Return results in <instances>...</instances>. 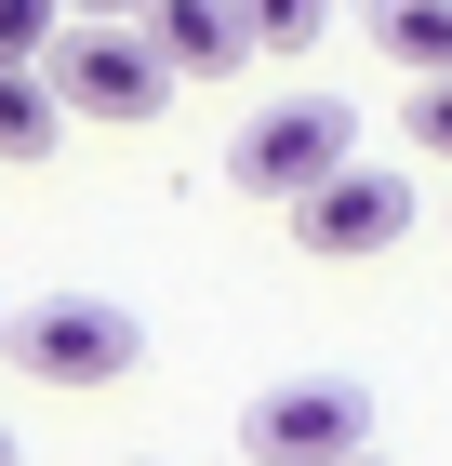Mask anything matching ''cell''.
<instances>
[{"instance_id":"cell-1","label":"cell","mask_w":452,"mask_h":466,"mask_svg":"<svg viewBox=\"0 0 452 466\" xmlns=\"http://www.w3.org/2000/svg\"><path fill=\"white\" fill-rule=\"evenodd\" d=\"M347 160H359V107H333V94H279V107H253L226 134V187L240 200H279V214H306Z\"/></svg>"},{"instance_id":"cell-2","label":"cell","mask_w":452,"mask_h":466,"mask_svg":"<svg viewBox=\"0 0 452 466\" xmlns=\"http://www.w3.org/2000/svg\"><path fill=\"white\" fill-rule=\"evenodd\" d=\"M240 453L253 466H359L373 453V387L359 373H279L240 400Z\"/></svg>"},{"instance_id":"cell-3","label":"cell","mask_w":452,"mask_h":466,"mask_svg":"<svg viewBox=\"0 0 452 466\" xmlns=\"http://www.w3.org/2000/svg\"><path fill=\"white\" fill-rule=\"evenodd\" d=\"M0 360H14L27 387H120V373L146 360V320L120 307V293H54V307L14 320V347H0Z\"/></svg>"},{"instance_id":"cell-4","label":"cell","mask_w":452,"mask_h":466,"mask_svg":"<svg viewBox=\"0 0 452 466\" xmlns=\"http://www.w3.org/2000/svg\"><path fill=\"white\" fill-rule=\"evenodd\" d=\"M40 80H54L67 120H160V107H174V67H160L146 27H67Z\"/></svg>"},{"instance_id":"cell-5","label":"cell","mask_w":452,"mask_h":466,"mask_svg":"<svg viewBox=\"0 0 452 466\" xmlns=\"http://www.w3.org/2000/svg\"><path fill=\"white\" fill-rule=\"evenodd\" d=\"M399 227H413V174H399V160H347V174L293 214V240L306 253H386Z\"/></svg>"},{"instance_id":"cell-6","label":"cell","mask_w":452,"mask_h":466,"mask_svg":"<svg viewBox=\"0 0 452 466\" xmlns=\"http://www.w3.org/2000/svg\"><path fill=\"white\" fill-rule=\"evenodd\" d=\"M146 40H160V67H174V80H226V67L266 54L240 0H146Z\"/></svg>"},{"instance_id":"cell-7","label":"cell","mask_w":452,"mask_h":466,"mask_svg":"<svg viewBox=\"0 0 452 466\" xmlns=\"http://www.w3.org/2000/svg\"><path fill=\"white\" fill-rule=\"evenodd\" d=\"M359 27H373V54L413 80V94H439V80H452V0H373Z\"/></svg>"},{"instance_id":"cell-8","label":"cell","mask_w":452,"mask_h":466,"mask_svg":"<svg viewBox=\"0 0 452 466\" xmlns=\"http://www.w3.org/2000/svg\"><path fill=\"white\" fill-rule=\"evenodd\" d=\"M54 134H67V107H54V80H40V67H0V160H40Z\"/></svg>"},{"instance_id":"cell-9","label":"cell","mask_w":452,"mask_h":466,"mask_svg":"<svg viewBox=\"0 0 452 466\" xmlns=\"http://www.w3.org/2000/svg\"><path fill=\"white\" fill-rule=\"evenodd\" d=\"M67 14H80V0H0V67H54Z\"/></svg>"},{"instance_id":"cell-10","label":"cell","mask_w":452,"mask_h":466,"mask_svg":"<svg viewBox=\"0 0 452 466\" xmlns=\"http://www.w3.org/2000/svg\"><path fill=\"white\" fill-rule=\"evenodd\" d=\"M253 14V40L266 54H306V40H333V0H240Z\"/></svg>"},{"instance_id":"cell-11","label":"cell","mask_w":452,"mask_h":466,"mask_svg":"<svg viewBox=\"0 0 452 466\" xmlns=\"http://www.w3.org/2000/svg\"><path fill=\"white\" fill-rule=\"evenodd\" d=\"M399 120H413V147H426V160H452V80H439V94H413Z\"/></svg>"},{"instance_id":"cell-12","label":"cell","mask_w":452,"mask_h":466,"mask_svg":"<svg viewBox=\"0 0 452 466\" xmlns=\"http://www.w3.org/2000/svg\"><path fill=\"white\" fill-rule=\"evenodd\" d=\"M80 27H146V0H80Z\"/></svg>"},{"instance_id":"cell-13","label":"cell","mask_w":452,"mask_h":466,"mask_svg":"<svg viewBox=\"0 0 452 466\" xmlns=\"http://www.w3.org/2000/svg\"><path fill=\"white\" fill-rule=\"evenodd\" d=\"M0 347H14V307H0Z\"/></svg>"},{"instance_id":"cell-14","label":"cell","mask_w":452,"mask_h":466,"mask_svg":"<svg viewBox=\"0 0 452 466\" xmlns=\"http://www.w3.org/2000/svg\"><path fill=\"white\" fill-rule=\"evenodd\" d=\"M0 466H14V427H0Z\"/></svg>"},{"instance_id":"cell-15","label":"cell","mask_w":452,"mask_h":466,"mask_svg":"<svg viewBox=\"0 0 452 466\" xmlns=\"http://www.w3.org/2000/svg\"><path fill=\"white\" fill-rule=\"evenodd\" d=\"M359 466H399V453H359Z\"/></svg>"}]
</instances>
